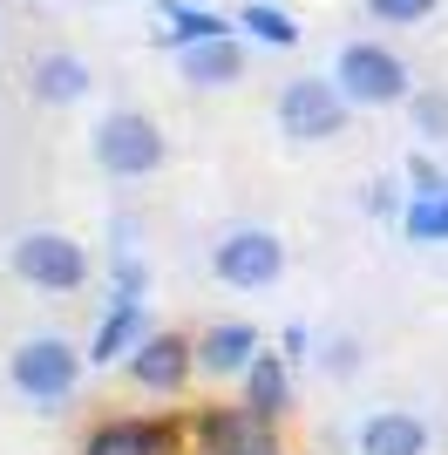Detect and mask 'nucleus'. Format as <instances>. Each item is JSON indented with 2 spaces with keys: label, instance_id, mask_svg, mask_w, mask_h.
Returning <instances> with one entry per match:
<instances>
[{
  "label": "nucleus",
  "instance_id": "1",
  "mask_svg": "<svg viewBox=\"0 0 448 455\" xmlns=\"http://www.w3.org/2000/svg\"><path fill=\"white\" fill-rule=\"evenodd\" d=\"M7 380H14L20 401L61 408V401L82 387V354H75V340H61V333H35V340H20L14 354H7Z\"/></svg>",
  "mask_w": 448,
  "mask_h": 455
},
{
  "label": "nucleus",
  "instance_id": "2",
  "mask_svg": "<svg viewBox=\"0 0 448 455\" xmlns=\"http://www.w3.org/2000/svg\"><path fill=\"white\" fill-rule=\"evenodd\" d=\"M333 82L347 89V102H360V109H388V102H408V61L394 55V48H380V41H347L333 61Z\"/></svg>",
  "mask_w": 448,
  "mask_h": 455
},
{
  "label": "nucleus",
  "instance_id": "3",
  "mask_svg": "<svg viewBox=\"0 0 448 455\" xmlns=\"http://www.w3.org/2000/svg\"><path fill=\"white\" fill-rule=\"evenodd\" d=\"M7 266H14V279L41 285V292H82L89 285V251L68 231H20L7 245Z\"/></svg>",
  "mask_w": 448,
  "mask_h": 455
},
{
  "label": "nucleus",
  "instance_id": "4",
  "mask_svg": "<svg viewBox=\"0 0 448 455\" xmlns=\"http://www.w3.org/2000/svg\"><path fill=\"white\" fill-rule=\"evenodd\" d=\"M211 272H218L231 292H265V285H279V272H285L279 231H265V225L224 231L218 245H211Z\"/></svg>",
  "mask_w": 448,
  "mask_h": 455
},
{
  "label": "nucleus",
  "instance_id": "5",
  "mask_svg": "<svg viewBox=\"0 0 448 455\" xmlns=\"http://www.w3.org/2000/svg\"><path fill=\"white\" fill-rule=\"evenodd\" d=\"M347 89L340 82H319V76H299L279 89V130L292 136V143H333L340 130H347Z\"/></svg>",
  "mask_w": 448,
  "mask_h": 455
},
{
  "label": "nucleus",
  "instance_id": "6",
  "mask_svg": "<svg viewBox=\"0 0 448 455\" xmlns=\"http://www.w3.org/2000/svg\"><path fill=\"white\" fill-rule=\"evenodd\" d=\"M95 164L109 177H149L164 164V130L143 109H109L95 123Z\"/></svg>",
  "mask_w": 448,
  "mask_h": 455
},
{
  "label": "nucleus",
  "instance_id": "7",
  "mask_svg": "<svg viewBox=\"0 0 448 455\" xmlns=\"http://www.w3.org/2000/svg\"><path fill=\"white\" fill-rule=\"evenodd\" d=\"M123 367H130V380L143 395H177L190 380V367H197V347H190L184 333H143Z\"/></svg>",
  "mask_w": 448,
  "mask_h": 455
},
{
  "label": "nucleus",
  "instance_id": "8",
  "mask_svg": "<svg viewBox=\"0 0 448 455\" xmlns=\"http://www.w3.org/2000/svg\"><path fill=\"white\" fill-rule=\"evenodd\" d=\"M360 455H428V421L408 408H373L360 421Z\"/></svg>",
  "mask_w": 448,
  "mask_h": 455
},
{
  "label": "nucleus",
  "instance_id": "9",
  "mask_svg": "<svg viewBox=\"0 0 448 455\" xmlns=\"http://www.w3.org/2000/svg\"><path fill=\"white\" fill-rule=\"evenodd\" d=\"M197 435H204L211 455H279V442L265 435V421L252 408H218V415H204Z\"/></svg>",
  "mask_w": 448,
  "mask_h": 455
},
{
  "label": "nucleus",
  "instance_id": "10",
  "mask_svg": "<svg viewBox=\"0 0 448 455\" xmlns=\"http://www.w3.org/2000/svg\"><path fill=\"white\" fill-rule=\"evenodd\" d=\"M28 89H35V102H55V109H68V102H82V95L95 89L89 61L68 55V48H55V55H41L35 68H28Z\"/></svg>",
  "mask_w": 448,
  "mask_h": 455
},
{
  "label": "nucleus",
  "instance_id": "11",
  "mask_svg": "<svg viewBox=\"0 0 448 455\" xmlns=\"http://www.w3.org/2000/svg\"><path fill=\"white\" fill-rule=\"evenodd\" d=\"M136 340H143V292H116L109 320L95 326L89 340V367H109V361H130Z\"/></svg>",
  "mask_w": 448,
  "mask_h": 455
},
{
  "label": "nucleus",
  "instance_id": "12",
  "mask_svg": "<svg viewBox=\"0 0 448 455\" xmlns=\"http://www.w3.org/2000/svg\"><path fill=\"white\" fill-rule=\"evenodd\" d=\"M244 408L259 421H279L285 408H292V374H285V354H252V367H244Z\"/></svg>",
  "mask_w": 448,
  "mask_h": 455
},
{
  "label": "nucleus",
  "instance_id": "13",
  "mask_svg": "<svg viewBox=\"0 0 448 455\" xmlns=\"http://www.w3.org/2000/svg\"><path fill=\"white\" fill-rule=\"evenodd\" d=\"M252 354H259V326L252 320H218L204 340H197V367H204V374H244Z\"/></svg>",
  "mask_w": 448,
  "mask_h": 455
},
{
  "label": "nucleus",
  "instance_id": "14",
  "mask_svg": "<svg viewBox=\"0 0 448 455\" xmlns=\"http://www.w3.org/2000/svg\"><path fill=\"white\" fill-rule=\"evenodd\" d=\"M238 76H244V48L231 35L190 41V48H184V82H190V89H231Z\"/></svg>",
  "mask_w": 448,
  "mask_h": 455
},
{
  "label": "nucleus",
  "instance_id": "15",
  "mask_svg": "<svg viewBox=\"0 0 448 455\" xmlns=\"http://www.w3.org/2000/svg\"><path fill=\"white\" fill-rule=\"evenodd\" d=\"M82 455H170V428L164 421H102Z\"/></svg>",
  "mask_w": 448,
  "mask_h": 455
},
{
  "label": "nucleus",
  "instance_id": "16",
  "mask_svg": "<svg viewBox=\"0 0 448 455\" xmlns=\"http://www.w3.org/2000/svg\"><path fill=\"white\" fill-rule=\"evenodd\" d=\"M164 14H170V28H164L170 48H190V41H218V35H231V20L211 14V7H184V0H164Z\"/></svg>",
  "mask_w": 448,
  "mask_h": 455
},
{
  "label": "nucleus",
  "instance_id": "17",
  "mask_svg": "<svg viewBox=\"0 0 448 455\" xmlns=\"http://www.w3.org/2000/svg\"><path fill=\"white\" fill-rule=\"evenodd\" d=\"M238 28H252V41H265V48H292V41H299V20L279 14V7H265V0H252V7H244Z\"/></svg>",
  "mask_w": 448,
  "mask_h": 455
},
{
  "label": "nucleus",
  "instance_id": "18",
  "mask_svg": "<svg viewBox=\"0 0 448 455\" xmlns=\"http://www.w3.org/2000/svg\"><path fill=\"white\" fill-rule=\"evenodd\" d=\"M408 116H414V136H421V143H448V89H414Z\"/></svg>",
  "mask_w": 448,
  "mask_h": 455
},
{
  "label": "nucleus",
  "instance_id": "19",
  "mask_svg": "<svg viewBox=\"0 0 448 455\" xmlns=\"http://www.w3.org/2000/svg\"><path fill=\"white\" fill-rule=\"evenodd\" d=\"M401 225H408L414 245H442L448 238V197H414V204L401 211Z\"/></svg>",
  "mask_w": 448,
  "mask_h": 455
},
{
  "label": "nucleus",
  "instance_id": "20",
  "mask_svg": "<svg viewBox=\"0 0 448 455\" xmlns=\"http://www.w3.org/2000/svg\"><path fill=\"white\" fill-rule=\"evenodd\" d=\"M373 20H388V28H414V20L435 14V0H367Z\"/></svg>",
  "mask_w": 448,
  "mask_h": 455
},
{
  "label": "nucleus",
  "instance_id": "21",
  "mask_svg": "<svg viewBox=\"0 0 448 455\" xmlns=\"http://www.w3.org/2000/svg\"><path fill=\"white\" fill-rule=\"evenodd\" d=\"M408 184H414V197H448V177L435 171L428 156H408Z\"/></svg>",
  "mask_w": 448,
  "mask_h": 455
}]
</instances>
